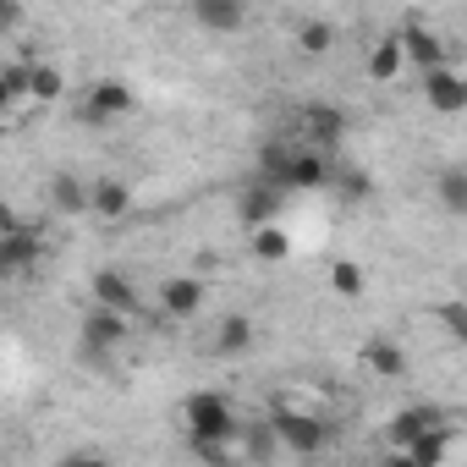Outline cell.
<instances>
[{"mask_svg":"<svg viewBox=\"0 0 467 467\" xmlns=\"http://www.w3.org/2000/svg\"><path fill=\"white\" fill-rule=\"evenodd\" d=\"M259 176L281 182L286 192H319V187L330 182V154H325V149L265 143V149H259Z\"/></svg>","mask_w":467,"mask_h":467,"instance_id":"1","label":"cell"},{"mask_svg":"<svg viewBox=\"0 0 467 467\" xmlns=\"http://www.w3.org/2000/svg\"><path fill=\"white\" fill-rule=\"evenodd\" d=\"M182 423H187V440H237V412L220 390H192L182 401Z\"/></svg>","mask_w":467,"mask_h":467,"instance_id":"2","label":"cell"},{"mask_svg":"<svg viewBox=\"0 0 467 467\" xmlns=\"http://www.w3.org/2000/svg\"><path fill=\"white\" fill-rule=\"evenodd\" d=\"M265 423L275 429V440H281V451H286V456H319V451L330 445V423H325V418H314V412L275 407Z\"/></svg>","mask_w":467,"mask_h":467,"instance_id":"3","label":"cell"},{"mask_svg":"<svg viewBox=\"0 0 467 467\" xmlns=\"http://www.w3.org/2000/svg\"><path fill=\"white\" fill-rule=\"evenodd\" d=\"M127 336H132V314H116V308H88V319H83V358L88 363H105V358H116V347H127Z\"/></svg>","mask_w":467,"mask_h":467,"instance_id":"4","label":"cell"},{"mask_svg":"<svg viewBox=\"0 0 467 467\" xmlns=\"http://www.w3.org/2000/svg\"><path fill=\"white\" fill-rule=\"evenodd\" d=\"M132 110V88L121 83V78H99L88 94H83V105H78V116L88 121V127H110V121H121Z\"/></svg>","mask_w":467,"mask_h":467,"instance_id":"5","label":"cell"},{"mask_svg":"<svg viewBox=\"0 0 467 467\" xmlns=\"http://www.w3.org/2000/svg\"><path fill=\"white\" fill-rule=\"evenodd\" d=\"M39 259H45L39 231H28V225H17V231H0V281H17V275H28Z\"/></svg>","mask_w":467,"mask_h":467,"instance_id":"6","label":"cell"},{"mask_svg":"<svg viewBox=\"0 0 467 467\" xmlns=\"http://www.w3.org/2000/svg\"><path fill=\"white\" fill-rule=\"evenodd\" d=\"M303 132H308V149L336 154V149L347 143V110H341V105L314 99V105H303Z\"/></svg>","mask_w":467,"mask_h":467,"instance_id":"7","label":"cell"},{"mask_svg":"<svg viewBox=\"0 0 467 467\" xmlns=\"http://www.w3.org/2000/svg\"><path fill=\"white\" fill-rule=\"evenodd\" d=\"M292 203V192L281 187V182H270V176H259L254 187H243V203H237V214H243V225L254 231V225H265V220H281V209Z\"/></svg>","mask_w":467,"mask_h":467,"instance_id":"8","label":"cell"},{"mask_svg":"<svg viewBox=\"0 0 467 467\" xmlns=\"http://www.w3.org/2000/svg\"><path fill=\"white\" fill-rule=\"evenodd\" d=\"M423 99H429L434 116H462V110H467V83H462V72L429 67V72H423Z\"/></svg>","mask_w":467,"mask_h":467,"instance_id":"9","label":"cell"},{"mask_svg":"<svg viewBox=\"0 0 467 467\" xmlns=\"http://www.w3.org/2000/svg\"><path fill=\"white\" fill-rule=\"evenodd\" d=\"M192 23H198L203 34L231 39V34L248 28V0H192Z\"/></svg>","mask_w":467,"mask_h":467,"instance_id":"10","label":"cell"},{"mask_svg":"<svg viewBox=\"0 0 467 467\" xmlns=\"http://www.w3.org/2000/svg\"><path fill=\"white\" fill-rule=\"evenodd\" d=\"M396 39H401V61H407V67H418V72H429V67H445V39H440L434 28H423V23H407Z\"/></svg>","mask_w":467,"mask_h":467,"instance_id":"11","label":"cell"},{"mask_svg":"<svg viewBox=\"0 0 467 467\" xmlns=\"http://www.w3.org/2000/svg\"><path fill=\"white\" fill-rule=\"evenodd\" d=\"M434 423H451V412H445V407H434V401H412V407H401V412L385 423V440L401 451L412 434H423V429H434Z\"/></svg>","mask_w":467,"mask_h":467,"instance_id":"12","label":"cell"},{"mask_svg":"<svg viewBox=\"0 0 467 467\" xmlns=\"http://www.w3.org/2000/svg\"><path fill=\"white\" fill-rule=\"evenodd\" d=\"M88 297L99 303V308H116V314H138V286L121 275V270H94V281H88Z\"/></svg>","mask_w":467,"mask_h":467,"instance_id":"13","label":"cell"},{"mask_svg":"<svg viewBox=\"0 0 467 467\" xmlns=\"http://www.w3.org/2000/svg\"><path fill=\"white\" fill-rule=\"evenodd\" d=\"M203 281L198 275H171V281H160V308L171 314V319H192L198 308H203Z\"/></svg>","mask_w":467,"mask_h":467,"instance_id":"14","label":"cell"},{"mask_svg":"<svg viewBox=\"0 0 467 467\" xmlns=\"http://www.w3.org/2000/svg\"><path fill=\"white\" fill-rule=\"evenodd\" d=\"M88 214H99V220H121V214H132V187L116 182V176L88 182Z\"/></svg>","mask_w":467,"mask_h":467,"instance_id":"15","label":"cell"},{"mask_svg":"<svg viewBox=\"0 0 467 467\" xmlns=\"http://www.w3.org/2000/svg\"><path fill=\"white\" fill-rule=\"evenodd\" d=\"M445 451H451V423H434V429H423V434H412V440L401 445V462H412V467H440Z\"/></svg>","mask_w":467,"mask_h":467,"instance_id":"16","label":"cell"},{"mask_svg":"<svg viewBox=\"0 0 467 467\" xmlns=\"http://www.w3.org/2000/svg\"><path fill=\"white\" fill-rule=\"evenodd\" d=\"M248 254H254L259 265H281V259H292V231L275 225V220L254 225V231H248Z\"/></svg>","mask_w":467,"mask_h":467,"instance_id":"17","label":"cell"},{"mask_svg":"<svg viewBox=\"0 0 467 467\" xmlns=\"http://www.w3.org/2000/svg\"><path fill=\"white\" fill-rule=\"evenodd\" d=\"M214 352L220 358H248L254 352V319L248 314H225L214 325Z\"/></svg>","mask_w":467,"mask_h":467,"instance_id":"18","label":"cell"},{"mask_svg":"<svg viewBox=\"0 0 467 467\" xmlns=\"http://www.w3.org/2000/svg\"><path fill=\"white\" fill-rule=\"evenodd\" d=\"M325 187H336L347 203H368L374 198V176L363 165H352V160H330V182Z\"/></svg>","mask_w":467,"mask_h":467,"instance_id":"19","label":"cell"},{"mask_svg":"<svg viewBox=\"0 0 467 467\" xmlns=\"http://www.w3.org/2000/svg\"><path fill=\"white\" fill-rule=\"evenodd\" d=\"M363 368L379 374V379H401V374H407V352H401L390 336H374V341L363 347Z\"/></svg>","mask_w":467,"mask_h":467,"instance_id":"20","label":"cell"},{"mask_svg":"<svg viewBox=\"0 0 467 467\" xmlns=\"http://www.w3.org/2000/svg\"><path fill=\"white\" fill-rule=\"evenodd\" d=\"M50 209L56 214H88V182H78L72 171L50 176Z\"/></svg>","mask_w":467,"mask_h":467,"instance_id":"21","label":"cell"},{"mask_svg":"<svg viewBox=\"0 0 467 467\" xmlns=\"http://www.w3.org/2000/svg\"><path fill=\"white\" fill-rule=\"evenodd\" d=\"M61 94H67L61 67H50V61H28V99H34V105H56Z\"/></svg>","mask_w":467,"mask_h":467,"instance_id":"22","label":"cell"},{"mask_svg":"<svg viewBox=\"0 0 467 467\" xmlns=\"http://www.w3.org/2000/svg\"><path fill=\"white\" fill-rule=\"evenodd\" d=\"M292 39H297V50H303V56H330V50H336V23L308 17V23H297V28H292Z\"/></svg>","mask_w":467,"mask_h":467,"instance_id":"23","label":"cell"},{"mask_svg":"<svg viewBox=\"0 0 467 467\" xmlns=\"http://www.w3.org/2000/svg\"><path fill=\"white\" fill-rule=\"evenodd\" d=\"M401 67H407V61H401V39H396V34H390V39H379V45L368 50V78H374V83L401 78Z\"/></svg>","mask_w":467,"mask_h":467,"instance_id":"24","label":"cell"},{"mask_svg":"<svg viewBox=\"0 0 467 467\" xmlns=\"http://www.w3.org/2000/svg\"><path fill=\"white\" fill-rule=\"evenodd\" d=\"M330 292L347 297V303H358V297L368 292V275H363L352 259H336V265H330Z\"/></svg>","mask_w":467,"mask_h":467,"instance_id":"25","label":"cell"},{"mask_svg":"<svg viewBox=\"0 0 467 467\" xmlns=\"http://www.w3.org/2000/svg\"><path fill=\"white\" fill-rule=\"evenodd\" d=\"M440 209L445 214H467V171L462 165L440 171Z\"/></svg>","mask_w":467,"mask_h":467,"instance_id":"26","label":"cell"},{"mask_svg":"<svg viewBox=\"0 0 467 467\" xmlns=\"http://www.w3.org/2000/svg\"><path fill=\"white\" fill-rule=\"evenodd\" d=\"M243 456H254V462H270V456H281V440H275V429H270V423H248Z\"/></svg>","mask_w":467,"mask_h":467,"instance_id":"27","label":"cell"},{"mask_svg":"<svg viewBox=\"0 0 467 467\" xmlns=\"http://www.w3.org/2000/svg\"><path fill=\"white\" fill-rule=\"evenodd\" d=\"M440 325H445V336H451V341H467V303H462V297H451V303L440 308Z\"/></svg>","mask_w":467,"mask_h":467,"instance_id":"28","label":"cell"},{"mask_svg":"<svg viewBox=\"0 0 467 467\" xmlns=\"http://www.w3.org/2000/svg\"><path fill=\"white\" fill-rule=\"evenodd\" d=\"M0 78H6V88L17 99H28V61H12V67H0Z\"/></svg>","mask_w":467,"mask_h":467,"instance_id":"29","label":"cell"},{"mask_svg":"<svg viewBox=\"0 0 467 467\" xmlns=\"http://www.w3.org/2000/svg\"><path fill=\"white\" fill-rule=\"evenodd\" d=\"M17 17H23L17 0H0V34H12V28H17Z\"/></svg>","mask_w":467,"mask_h":467,"instance_id":"30","label":"cell"},{"mask_svg":"<svg viewBox=\"0 0 467 467\" xmlns=\"http://www.w3.org/2000/svg\"><path fill=\"white\" fill-rule=\"evenodd\" d=\"M17 105H23V99H17V94H12V88H6V78H0V121H6V116H12V110H17Z\"/></svg>","mask_w":467,"mask_h":467,"instance_id":"31","label":"cell"},{"mask_svg":"<svg viewBox=\"0 0 467 467\" xmlns=\"http://www.w3.org/2000/svg\"><path fill=\"white\" fill-rule=\"evenodd\" d=\"M17 225H23V220H17V209H12L6 198H0V231H17Z\"/></svg>","mask_w":467,"mask_h":467,"instance_id":"32","label":"cell"}]
</instances>
